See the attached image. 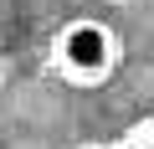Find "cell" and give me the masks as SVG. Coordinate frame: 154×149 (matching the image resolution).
I'll return each mask as SVG.
<instances>
[{"instance_id": "1", "label": "cell", "mask_w": 154, "mask_h": 149, "mask_svg": "<svg viewBox=\"0 0 154 149\" xmlns=\"http://www.w3.org/2000/svg\"><path fill=\"white\" fill-rule=\"evenodd\" d=\"M57 62L67 67V77L77 82H98L108 62H113V36L98 26V21H72L62 36H57Z\"/></svg>"}, {"instance_id": "2", "label": "cell", "mask_w": 154, "mask_h": 149, "mask_svg": "<svg viewBox=\"0 0 154 149\" xmlns=\"http://www.w3.org/2000/svg\"><path fill=\"white\" fill-rule=\"evenodd\" d=\"M113 149H154V123H144L139 134H128V139H118Z\"/></svg>"}]
</instances>
